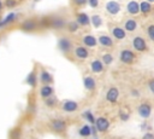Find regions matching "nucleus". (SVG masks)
<instances>
[{"mask_svg": "<svg viewBox=\"0 0 154 139\" xmlns=\"http://www.w3.org/2000/svg\"><path fill=\"white\" fill-rule=\"evenodd\" d=\"M19 29H20L22 31H24V33H35V31L40 30L38 18L31 17V18L24 19V21L19 24Z\"/></svg>", "mask_w": 154, "mask_h": 139, "instance_id": "f257e3e1", "label": "nucleus"}, {"mask_svg": "<svg viewBox=\"0 0 154 139\" xmlns=\"http://www.w3.org/2000/svg\"><path fill=\"white\" fill-rule=\"evenodd\" d=\"M137 59V54L134 50H130V48H123L120 50L119 52V60L123 63V64H126V65H132Z\"/></svg>", "mask_w": 154, "mask_h": 139, "instance_id": "f03ea898", "label": "nucleus"}, {"mask_svg": "<svg viewBox=\"0 0 154 139\" xmlns=\"http://www.w3.org/2000/svg\"><path fill=\"white\" fill-rule=\"evenodd\" d=\"M75 45L72 42V40L69 36H60L58 40V48L60 50V52L65 56L67 54H72V50H73Z\"/></svg>", "mask_w": 154, "mask_h": 139, "instance_id": "7ed1b4c3", "label": "nucleus"}, {"mask_svg": "<svg viewBox=\"0 0 154 139\" xmlns=\"http://www.w3.org/2000/svg\"><path fill=\"white\" fill-rule=\"evenodd\" d=\"M131 46H132V50L135 52L143 53V52H147L148 51V44H147L146 39L143 36H141V35H136V36L132 37Z\"/></svg>", "mask_w": 154, "mask_h": 139, "instance_id": "20e7f679", "label": "nucleus"}, {"mask_svg": "<svg viewBox=\"0 0 154 139\" xmlns=\"http://www.w3.org/2000/svg\"><path fill=\"white\" fill-rule=\"evenodd\" d=\"M108 30L111 33V36L114 39V40H118V41H122V40H125L126 39V30L118 25V24H113V23H109L108 24Z\"/></svg>", "mask_w": 154, "mask_h": 139, "instance_id": "39448f33", "label": "nucleus"}, {"mask_svg": "<svg viewBox=\"0 0 154 139\" xmlns=\"http://www.w3.org/2000/svg\"><path fill=\"white\" fill-rule=\"evenodd\" d=\"M90 54L91 53H90L89 48L83 45H75V47L72 50V56L77 60H85L90 57Z\"/></svg>", "mask_w": 154, "mask_h": 139, "instance_id": "423d86ee", "label": "nucleus"}, {"mask_svg": "<svg viewBox=\"0 0 154 139\" xmlns=\"http://www.w3.org/2000/svg\"><path fill=\"white\" fill-rule=\"evenodd\" d=\"M48 126L51 128V131L55 132V133H64L67 129V122L63 118H52L48 122Z\"/></svg>", "mask_w": 154, "mask_h": 139, "instance_id": "0eeeda50", "label": "nucleus"}, {"mask_svg": "<svg viewBox=\"0 0 154 139\" xmlns=\"http://www.w3.org/2000/svg\"><path fill=\"white\" fill-rule=\"evenodd\" d=\"M51 17V29H54V30H63V29H66V25H67V21L61 17V16H49Z\"/></svg>", "mask_w": 154, "mask_h": 139, "instance_id": "6e6552de", "label": "nucleus"}, {"mask_svg": "<svg viewBox=\"0 0 154 139\" xmlns=\"http://www.w3.org/2000/svg\"><path fill=\"white\" fill-rule=\"evenodd\" d=\"M97 44H99L101 47L106 48V50H112V48H114V46H116L114 39H113L112 36L107 35V34H100V35L97 36Z\"/></svg>", "mask_w": 154, "mask_h": 139, "instance_id": "1a4fd4ad", "label": "nucleus"}, {"mask_svg": "<svg viewBox=\"0 0 154 139\" xmlns=\"http://www.w3.org/2000/svg\"><path fill=\"white\" fill-rule=\"evenodd\" d=\"M94 126H95V128L97 129V132H100V133H106V132L109 129L111 122H109V120H108L107 117H105V116H100V117L96 118Z\"/></svg>", "mask_w": 154, "mask_h": 139, "instance_id": "9d476101", "label": "nucleus"}, {"mask_svg": "<svg viewBox=\"0 0 154 139\" xmlns=\"http://www.w3.org/2000/svg\"><path fill=\"white\" fill-rule=\"evenodd\" d=\"M119 94H120V92H119L118 87H116V86H111V87L106 91L105 98H106V100H107L108 103H111V104H116V103L118 102V99H119Z\"/></svg>", "mask_w": 154, "mask_h": 139, "instance_id": "9b49d317", "label": "nucleus"}, {"mask_svg": "<svg viewBox=\"0 0 154 139\" xmlns=\"http://www.w3.org/2000/svg\"><path fill=\"white\" fill-rule=\"evenodd\" d=\"M137 114H138V116L140 117H142V118H149L150 117V115H152V105L148 103V102H143V103H141L140 105H138V108H137Z\"/></svg>", "mask_w": 154, "mask_h": 139, "instance_id": "f8f14e48", "label": "nucleus"}, {"mask_svg": "<svg viewBox=\"0 0 154 139\" xmlns=\"http://www.w3.org/2000/svg\"><path fill=\"white\" fill-rule=\"evenodd\" d=\"M38 81L41 82V86H43V85H52L54 79H53V75L48 70L41 68L40 71H38Z\"/></svg>", "mask_w": 154, "mask_h": 139, "instance_id": "ddd939ff", "label": "nucleus"}, {"mask_svg": "<svg viewBox=\"0 0 154 139\" xmlns=\"http://www.w3.org/2000/svg\"><path fill=\"white\" fill-rule=\"evenodd\" d=\"M105 10H106V12H107L108 15H111V16H117V15L120 12L122 6H120V4H119L118 1L111 0V1H108V2L106 4Z\"/></svg>", "mask_w": 154, "mask_h": 139, "instance_id": "4468645a", "label": "nucleus"}, {"mask_svg": "<svg viewBox=\"0 0 154 139\" xmlns=\"http://www.w3.org/2000/svg\"><path fill=\"white\" fill-rule=\"evenodd\" d=\"M81 42L83 44V46L88 47V48H95L99 44H97V37H95L91 34H84L81 37Z\"/></svg>", "mask_w": 154, "mask_h": 139, "instance_id": "2eb2a0df", "label": "nucleus"}, {"mask_svg": "<svg viewBox=\"0 0 154 139\" xmlns=\"http://www.w3.org/2000/svg\"><path fill=\"white\" fill-rule=\"evenodd\" d=\"M123 28L126 30V33H134V31H136L137 28H138V22H137V19H135L134 17H129V18H126V19L124 21Z\"/></svg>", "mask_w": 154, "mask_h": 139, "instance_id": "dca6fc26", "label": "nucleus"}, {"mask_svg": "<svg viewBox=\"0 0 154 139\" xmlns=\"http://www.w3.org/2000/svg\"><path fill=\"white\" fill-rule=\"evenodd\" d=\"M61 110L65 112H75L78 110V103L76 100L66 99V100L61 102Z\"/></svg>", "mask_w": 154, "mask_h": 139, "instance_id": "f3484780", "label": "nucleus"}, {"mask_svg": "<svg viewBox=\"0 0 154 139\" xmlns=\"http://www.w3.org/2000/svg\"><path fill=\"white\" fill-rule=\"evenodd\" d=\"M76 22L78 23V25L81 28H87L91 24L90 23V17L84 12H77L76 13Z\"/></svg>", "mask_w": 154, "mask_h": 139, "instance_id": "a211bd4d", "label": "nucleus"}, {"mask_svg": "<svg viewBox=\"0 0 154 139\" xmlns=\"http://www.w3.org/2000/svg\"><path fill=\"white\" fill-rule=\"evenodd\" d=\"M89 68H90L91 73H94V74H101L105 70V64H103V62L101 59H93L89 63Z\"/></svg>", "mask_w": 154, "mask_h": 139, "instance_id": "6ab92c4d", "label": "nucleus"}, {"mask_svg": "<svg viewBox=\"0 0 154 139\" xmlns=\"http://www.w3.org/2000/svg\"><path fill=\"white\" fill-rule=\"evenodd\" d=\"M38 93H40V97L43 100L45 99H48V98H51V97L54 95V87L51 86V85H43V86L40 87Z\"/></svg>", "mask_w": 154, "mask_h": 139, "instance_id": "aec40b11", "label": "nucleus"}, {"mask_svg": "<svg viewBox=\"0 0 154 139\" xmlns=\"http://www.w3.org/2000/svg\"><path fill=\"white\" fill-rule=\"evenodd\" d=\"M83 86L88 92H94L96 89V80L91 75H87L83 77Z\"/></svg>", "mask_w": 154, "mask_h": 139, "instance_id": "412c9836", "label": "nucleus"}, {"mask_svg": "<svg viewBox=\"0 0 154 139\" xmlns=\"http://www.w3.org/2000/svg\"><path fill=\"white\" fill-rule=\"evenodd\" d=\"M126 11H128V13H130L132 16L138 15L140 13V2H137L136 0H130L126 4Z\"/></svg>", "mask_w": 154, "mask_h": 139, "instance_id": "4be33fe9", "label": "nucleus"}, {"mask_svg": "<svg viewBox=\"0 0 154 139\" xmlns=\"http://www.w3.org/2000/svg\"><path fill=\"white\" fill-rule=\"evenodd\" d=\"M37 75H38V73L34 69V70H31L30 71V74L26 76V79H25V82L30 86V87H36V85H37V80H38V77H37Z\"/></svg>", "mask_w": 154, "mask_h": 139, "instance_id": "5701e85b", "label": "nucleus"}, {"mask_svg": "<svg viewBox=\"0 0 154 139\" xmlns=\"http://www.w3.org/2000/svg\"><path fill=\"white\" fill-rule=\"evenodd\" d=\"M152 11H153V6H152L150 2H148V1H146V0L140 2V12H141L142 15L147 16V15L152 13Z\"/></svg>", "mask_w": 154, "mask_h": 139, "instance_id": "b1692460", "label": "nucleus"}, {"mask_svg": "<svg viewBox=\"0 0 154 139\" xmlns=\"http://www.w3.org/2000/svg\"><path fill=\"white\" fill-rule=\"evenodd\" d=\"M17 19H18V15H17V13H10L8 16L5 17V19H2V22H1V24H0V28H4V27H7L8 24H12V23H14Z\"/></svg>", "mask_w": 154, "mask_h": 139, "instance_id": "393cba45", "label": "nucleus"}, {"mask_svg": "<svg viewBox=\"0 0 154 139\" xmlns=\"http://www.w3.org/2000/svg\"><path fill=\"white\" fill-rule=\"evenodd\" d=\"M78 134L82 138H88L91 135V127L89 124H83L79 129H78Z\"/></svg>", "mask_w": 154, "mask_h": 139, "instance_id": "a878e982", "label": "nucleus"}, {"mask_svg": "<svg viewBox=\"0 0 154 139\" xmlns=\"http://www.w3.org/2000/svg\"><path fill=\"white\" fill-rule=\"evenodd\" d=\"M79 25H78V23L76 22V21H70V22H67V25H66V30L69 31V33H77L78 30H79Z\"/></svg>", "mask_w": 154, "mask_h": 139, "instance_id": "bb28decb", "label": "nucleus"}, {"mask_svg": "<svg viewBox=\"0 0 154 139\" xmlns=\"http://www.w3.org/2000/svg\"><path fill=\"white\" fill-rule=\"evenodd\" d=\"M90 23L93 24L94 28L101 27V25H102V18H101V16H99V15H93V16L90 17Z\"/></svg>", "mask_w": 154, "mask_h": 139, "instance_id": "cd10ccee", "label": "nucleus"}, {"mask_svg": "<svg viewBox=\"0 0 154 139\" xmlns=\"http://www.w3.org/2000/svg\"><path fill=\"white\" fill-rule=\"evenodd\" d=\"M82 116H83V118H84V120H87V122H89L91 126H94V124H95V121H96V118L94 117V115L91 114V111H90V110H87V111H84V112L82 114Z\"/></svg>", "mask_w": 154, "mask_h": 139, "instance_id": "c85d7f7f", "label": "nucleus"}, {"mask_svg": "<svg viewBox=\"0 0 154 139\" xmlns=\"http://www.w3.org/2000/svg\"><path fill=\"white\" fill-rule=\"evenodd\" d=\"M43 103H45V105H46L47 108H55L59 102H58V99L53 95V97H51V98H48V99H45Z\"/></svg>", "mask_w": 154, "mask_h": 139, "instance_id": "c756f323", "label": "nucleus"}, {"mask_svg": "<svg viewBox=\"0 0 154 139\" xmlns=\"http://www.w3.org/2000/svg\"><path fill=\"white\" fill-rule=\"evenodd\" d=\"M101 60L103 62L105 65H109V64H112V62H113V56H112V53H109V52L103 53L102 57H101Z\"/></svg>", "mask_w": 154, "mask_h": 139, "instance_id": "7c9ffc66", "label": "nucleus"}, {"mask_svg": "<svg viewBox=\"0 0 154 139\" xmlns=\"http://www.w3.org/2000/svg\"><path fill=\"white\" fill-rule=\"evenodd\" d=\"M146 33H147V36L149 37V40L152 42H154V24L150 23L146 27Z\"/></svg>", "mask_w": 154, "mask_h": 139, "instance_id": "2f4dec72", "label": "nucleus"}, {"mask_svg": "<svg viewBox=\"0 0 154 139\" xmlns=\"http://www.w3.org/2000/svg\"><path fill=\"white\" fill-rule=\"evenodd\" d=\"M88 4V0H71V5L75 8H81Z\"/></svg>", "mask_w": 154, "mask_h": 139, "instance_id": "473e14b6", "label": "nucleus"}, {"mask_svg": "<svg viewBox=\"0 0 154 139\" xmlns=\"http://www.w3.org/2000/svg\"><path fill=\"white\" fill-rule=\"evenodd\" d=\"M18 4H19V1H18V0H5V2H4V5H5L7 8L16 7Z\"/></svg>", "mask_w": 154, "mask_h": 139, "instance_id": "72a5a7b5", "label": "nucleus"}, {"mask_svg": "<svg viewBox=\"0 0 154 139\" xmlns=\"http://www.w3.org/2000/svg\"><path fill=\"white\" fill-rule=\"evenodd\" d=\"M119 117H120V120H122V121L126 122V121L129 120V117H130V112H129V111L120 110V111H119Z\"/></svg>", "mask_w": 154, "mask_h": 139, "instance_id": "f704fd0d", "label": "nucleus"}, {"mask_svg": "<svg viewBox=\"0 0 154 139\" xmlns=\"http://www.w3.org/2000/svg\"><path fill=\"white\" fill-rule=\"evenodd\" d=\"M99 2H100V0H88V5L91 8H96L99 6Z\"/></svg>", "mask_w": 154, "mask_h": 139, "instance_id": "c9c22d12", "label": "nucleus"}, {"mask_svg": "<svg viewBox=\"0 0 154 139\" xmlns=\"http://www.w3.org/2000/svg\"><path fill=\"white\" fill-rule=\"evenodd\" d=\"M147 86H148L149 91L154 94V79H149V80H148V82H147Z\"/></svg>", "mask_w": 154, "mask_h": 139, "instance_id": "e433bc0d", "label": "nucleus"}, {"mask_svg": "<svg viewBox=\"0 0 154 139\" xmlns=\"http://www.w3.org/2000/svg\"><path fill=\"white\" fill-rule=\"evenodd\" d=\"M141 139H154V134L152 132H147V133L143 134V137Z\"/></svg>", "mask_w": 154, "mask_h": 139, "instance_id": "4c0bfd02", "label": "nucleus"}, {"mask_svg": "<svg viewBox=\"0 0 154 139\" xmlns=\"http://www.w3.org/2000/svg\"><path fill=\"white\" fill-rule=\"evenodd\" d=\"M130 92H131V93H130L131 95H134V97H140V91H138V89H135V88H134V89H131Z\"/></svg>", "mask_w": 154, "mask_h": 139, "instance_id": "58836bf2", "label": "nucleus"}, {"mask_svg": "<svg viewBox=\"0 0 154 139\" xmlns=\"http://www.w3.org/2000/svg\"><path fill=\"white\" fill-rule=\"evenodd\" d=\"M4 7H5V5H4V2L0 0V12H2V10H4Z\"/></svg>", "mask_w": 154, "mask_h": 139, "instance_id": "ea45409f", "label": "nucleus"}, {"mask_svg": "<svg viewBox=\"0 0 154 139\" xmlns=\"http://www.w3.org/2000/svg\"><path fill=\"white\" fill-rule=\"evenodd\" d=\"M146 1H148V2H150V4H152V2H154V0H146Z\"/></svg>", "mask_w": 154, "mask_h": 139, "instance_id": "a19ab883", "label": "nucleus"}, {"mask_svg": "<svg viewBox=\"0 0 154 139\" xmlns=\"http://www.w3.org/2000/svg\"><path fill=\"white\" fill-rule=\"evenodd\" d=\"M1 22H2V18H1V16H0V24H1Z\"/></svg>", "mask_w": 154, "mask_h": 139, "instance_id": "79ce46f5", "label": "nucleus"}, {"mask_svg": "<svg viewBox=\"0 0 154 139\" xmlns=\"http://www.w3.org/2000/svg\"><path fill=\"white\" fill-rule=\"evenodd\" d=\"M95 139H96V138H95Z\"/></svg>", "mask_w": 154, "mask_h": 139, "instance_id": "37998d69", "label": "nucleus"}]
</instances>
